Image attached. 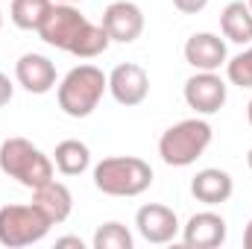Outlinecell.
Instances as JSON below:
<instances>
[{"mask_svg": "<svg viewBox=\"0 0 252 249\" xmlns=\"http://www.w3.org/2000/svg\"><path fill=\"white\" fill-rule=\"evenodd\" d=\"M106 91H109V76L97 64H76L59 82L56 100L67 118H88L100 106Z\"/></svg>", "mask_w": 252, "mask_h": 249, "instance_id": "6da1fadb", "label": "cell"}, {"mask_svg": "<svg viewBox=\"0 0 252 249\" xmlns=\"http://www.w3.org/2000/svg\"><path fill=\"white\" fill-rule=\"evenodd\" d=\"M53 158H47L32 141L27 138H6L0 144V170L15 179L18 185L30 187H41L44 182L53 179Z\"/></svg>", "mask_w": 252, "mask_h": 249, "instance_id": "7a4b0ae2", "label": "cell"}, {"mask_svg": "<svg viewBox=\"0 0 252 249\" xmlns=\"http://www.w3.org/2000/svg\"><path fill=\"white\" fill-rule=\"evenodd\" d=\"M94 185L106 196H141L153 185V167L138 156H112L94 167Z\"/></svg>", "mask_w": 252, "mask_h": 249, "instance_id": "3957f363", "label": "cell"}, {"mask_svg": "<svg viewBox=\"0 0 252 249\" xmlns=\"http://www.w3.org/2000/svg\"><path fill=\"white\" fill-rule=\"evenodd\" d=\"M211 138H214V132H211L208 121H202V118L179 121L158 138V156L170 167H188L208 150Z\"/></svg>", "mask_w": 252, "mask_h": 249, "instance_id": "277c9868", "label": "cell"}, {"mask_svg": "<svg viewBox=\"0 0 252 249\" xmlns=\"http://www.w3.org/2000/svg\"><path fill=\"white\" fill-rule=\"evenodd\" d=\"M50 226L53 223L32 202H27V205H3L0 208V244L9 249L38 244L50 232Z\"/></svg>", "mask_w": 252, "mask_h": 249, "instance_id": "5b68a950", "label": "cell"}, {"mask_svg": "<svg viewBox=\"0 0 252 249\" xmlns=\"http://www.w3.org/2000/svg\"><path fill=\"white\" fill-rule=\"evenodd\" d=\"M85 24H88V18H85L73 3H53L50 15H47L44 24L38 27V35H41L44 44L70 53V47H73V41H76V35L82 32Z\"/></svg>", "mask_w": 252, "mask_h": 249, "instance_id": "8992f818", "label": "cell"}, {"mask_svg": "<svg viewBox=\"0 0 252 249\" xmlns=\"http://www.w3.org/2000/svg\"><path fill=\"white\" fill-rule=\"evenodd\" d=\"M185 103L196 115H217L226 106V82L217 70H196L185 82Z\"/></svg>", "mask_w": 252, "mask_h": 249, "instance_id": "52a82bcc", "label": "cell"}, {"mask_svg": "<svg viewBox=\"0 0 252 249\" xmlns=\"http://www.w3.org/2000/svg\"><path fill=\"white\" fill-rule=\"evenodd\" d=\"M135 226H138V235L147 241V244H170L176 235H179V217L173 208L167 205H158V202H147L138 208L135 214Z\"/></svg>", "mask_w": 252, "mask_h": 249, "instance_id": "ba28073f", "label": "cell"}, {"mask_svg": "<svg viewBox=\"0 0 252 249\" xmlns=\"http://www.w3.org/2000/svg\"><path fill=\"white\" fill-rule=\"evenodd\" d=\"M109 91L112 97L132 109V106H141L147 97H150V76L141 64L135 62H121L112 73H109Z\"/></svg>", "mask_w": 252, "mask_h": 249, "instance_id": "9c48e42d", "label": "cell"}, {"mask_svg": "<svg viewBox=\"0 0 252 249\" xmlns=\"http://www.w3.org/2000/svg\"><path fill=\"white\" fill-rule=\"evenodd\" d=\"M103 30L109 32L112 41L118 44H132L144 32V12L132 0H115L103 12Z\"/></svg>", "mask_w": 252, "mask_h": 249, "instance_id": "30bf717a", "label": "cell"}, {"mask_svg": "<svg viewBox=\"0 0 252 249\" xmlns=\"http://www.w3.org/2000/svg\"><path fill=\"white\" fill-rule=\"evenodd\" d=\"M15 79L30 94H47L56 88V64L41 53H24L15 62Z\"/></svg>", "mask_w": 252, "mask_h": 249, "instance_id": "8fae6325", "label": "cell"}, {"mask_svg": "<svg viewBox=\"0 0 252 249\" xmlns=\"http://www.w3.org/2000/svg\"><path fill=\"white\" fill-rule=\"evenodd\" d=\"M182 241L190 249H217L226 244V220L214 211H199L182 226Z\"/></svg>", "mask_w": 252, "mask_h": 249, "instance_id": "7c38bea8", "label": "cell"}, {"mask_svg": "<svg viewBox=\"0 0 252 249\" xmlns=\"http://www.w3.org/2000/svg\"><path fill=\"white\" fill-rule=\"evenodd\" d=\"M185 62L193 70H220L226 59V41L214 32H193L185 41Z\"/></svg>", "mask_w": 252, "mask_h": 249, "instance_id": "4fadbf2b", "label": "cell"}, {"mask_svg": "<svg viewBox=\"0 0 252 249\" xmlns=\"http://www.w3.org/2000/svg\"><path fill=\"white\" fill-rule=\"evenodd\" d=\"M190 193L196 196V202L202 205H223L229 202V196L235 193V182L226 170L220 167H205L190 179Z\"/></svg>", "mask_w": 252, "mask_h": 249, "instance_id": "5bb4252c", "label": "cell"}, {"mask_svg": "<svg viewBox=\"0 0 252 249\" xmlns=\"http://www.w3.org/2000/svg\"><path fill=\"white\" fill-rule=\"evenodd\" d=\"M32 205H38L44 211V217L53 226H59V223H64L70 217V211H73V196H70L67 185L50 179V182H44L41 187L32 190Z\"/></svg>", "mask_w": 252, "mask_h": 249, "instance_id": "9a60e30c", "label": "cell"}, {"mask_svg": "<svg viewBox=\"0 0 252 249\" xmlns=\"http://www.w3.org/2000/svg\"><path fill=\"white\" fill-rule=\"evenodd\" d=\"M220 30L232 44H252V9L244 0H232L220 12Z\"/></svg>", "mask_w": 252, "mask_h": 249, "instance_id": "2e32d148", "label": "cell"}, {"mask_svg": "<svg viewBox=\"0 0 252 249\" xmlns=\"http://www.w3.org/2000/svg\"><path fill=\"white\" fill-rule=\"evenodd\" d=\"M53 164L62 176H79L88 170L91 164V150L76 141V138H67L62 144H56V153H53Z\"/></svg>", "mask_w": 252, "mask_h": 249, "instance_id": "e0dca14e", "label": "cell"}, {"mask_svg": "<svg viewBox=\"0 0 252 249\" xmlns=\"http://www.w3.org/2000/svg\"><path fill=\"white\" fill-rule=\"evenodd\" d=\"M109 44H112V38L103 30V24H91L88 21L82 27V32L76 35V41L70 47V56H76V59H97V56H103L109 50Z\"/></svg>", "mask_w": 252, "mask_h": 249, "instance_id": "ac0fdd59", "label": "cell"}, {"mask_svg": "<svg viewBox=\"0 0 252 249\" xmlns=\"http://www.w3.org/2000/svg\"><path fill=\"white\" fill-rule=\"evenodd\" d=\"M50 9H53V0H12L9 18L18 30H35L38 32V27L50 15Z\"/></svg>", "mask_w": 252, "mask_h": 249, "instance_id": "d6986e66", "label": "cell"}, {"mask_svg": "<svg viewBox=\"0 0 252 249\" xmlns=\"http://www.w3.org/2000/svg\"><path fill=\"white\" fill-rule=\"evenodd\" d=\"M132 232L118 220H109L94 232V249H132Z\"/></svg>", "mask_w": 252, "mask_h": 249, "instance_id": "ffe728a7", "label": "cell"}, {"mask_svg": "<svg viewBox=\"0 0 252 249\" xmlns=\"http://www.w3.org/2000/svg\"><path fill=\"white\" fill-rule=\"evenodd\" d=\"M226 76L238 88H252V44L244 53H238L235 59L226 62Z\"/></svg>", "mask_w": 252, "mask_h": 249, "instance_id": "44dd1931", "label": "cell"}, {"mask_svg": "<svg viewBox=\"0 0 252 249\" xmlns=\"http://www.w3.org/2000/svg\"><path fill=\"white\" fill-rule=\"evenodd\" d=\"M173 6L182 12V15H196L208 6V0H173Z\"/></svg>", "mask_w": 252, "mask_h": 249, "instance_id": "7402d4cb", "label": "cell"}, {"mask_svg": "<svg viewBox=\"0 0 252 249\" xmlns=\"http://www.w3.org/2000/svg\"><path fill=\"white\" fill-rule=\"evenodd\" d=\"M12 94H15V85H12V79H9V76L0 70V109H3V106L12 100Z\"/></svg>", "mask_w": 252, "mask_h": 249, "instance_id": "603a6c76", "label": "cell"}, {"mask_svg": "<svg viewBox=\"0 0 252 249\" xmlns=\"http://www.w3.org/2000/svg\"><path fill=\"white\" fill-rule=\"evenodd\" d=\"M56 247H76V249H82V241H79V238H59V241H56Z\"/></svg>", "mask_w": 252, "mask_h": 249, "instance_id": "cb8c5ba5", "label": "cell"}, {"mask_svg": "<svg viewBox=\"0 0 252 249\" xmlns=\"http://www.w3.org/2000/svg\"><path fill=\"white\" fill-rule=\"evenodd\" d=\"M244 247L252 249V220L247 223V229H244Z\"/></svg>", "mask_w": 252, "mask_h": 249, "instance_id": "d4e9b609", "label": "cell"}, {"mask_svg": "<svg viewBox=\"0 0 252 249\" xmlns=\"http://www.w3.org/2000/svg\"><path fill=\"white\" fill-rule=\"evenodd\" d=\"M247 118H250V126H252V100H250V106H247Z\"/></svg>", "mask_w": 252, "mask_h": 249, "instance_id": "484cf974", "label": "cell"}, {"mask_svg": "<svg viewBox=\"0 0 252 249\" xmlns=\"http://www.w3.org/2000/svg\"><path fill=\"white\" fill-rule=\"evenodd\" d=\"M247 164H250V170H252V150H250V156H247Z\"/></svg>", "mask_w": 252, "mask_h": 249, "instance_id": "4316f807", "label": "cell"}, {"mask_svg": "<svg viewBox=\"0 0 252 249\" xmlns=\"http://www.w3.org/2000/svg\"><path fill=\"white\" fill-rule=\"evenodd\" d=\"M0 30H3V9H0Z\"/></svg>", "mask_w": 252, "mask_h": 249, "instance_id": "83f0119b", "label": "cell"}, {"mask_svg": "<svg viewBox=\"0 0 252 249\" xmlns=\"http://www.w3.org/2000/svg\"><path fill=\"white\" fill-rule=\"evenodd\" d=\"M59 3H79V0H59Z\"/></svg>", "mask_w": 252, "mask_h": 249, "instance_id": "f1b7e54d", "label": "cell"}, {"mask_svg": "<svg viewBox=\"0 0 252 249\" xmlns=\"http://www.w3.org/2000/svg\"><path fill=\"white\" fill-rule=\"evenodd\" d=\"M250 9H252V0H250Z\"/></svg>", "mask_w": 252, "mask_h": 249, "instance_id": "f546056e", "label": "cell"}]
</instances>
